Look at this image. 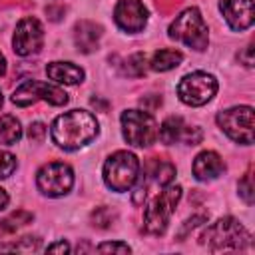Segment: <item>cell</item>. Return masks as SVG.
Returning <instances> with one entry per match:
<instances>
[{"label": "cell", "mask_w": 255, "mask_h": 255, "mask_svg": "<svg viewBox=\"0 0 255 255\" xmlns=\"http://www.w3.org/2000/svg\"><path fill=\"white\" fill-rule=\"evenodd\" d=\"M98 120L86 110H72L58 116L52 124V139L58 147L74 151L90 143L98 135Z\"/></svg>", "instance_id": "6da1fadb"}, {"label": "cell", "mask_w": 255, "mask_h": 255, "mask_svg": "<svg viewBox=\"0 0 255 255\" xmlns=\"http://www.w3.org/2000/svg\"><path fill=\"white\" fill-rule=\"evenodd\" d=\"M181 199V187L179 185H163V191L157 193L143 213V229L149 235H163L167 229V223L177 207V201Z\"/></svg>", "instance_id": "7a4b0ae2"}, {"label": "cell", "mask_w": 255, "mask_h": 255, "mask_svg": "<svg viewBox=\"0 0 255 255\" xmlns=\"http://www.w3.org/2000/svg\"><path fill=\"white\" fill-rule=\"evenodd\" d=\"M251 241L249 231L233 217H221L201 235V243H205L211 251L223 249H243Z\"/></svg>", "instance_id": "3957f363"}, {"label": "cell", "mask_w": 255, "mask_h": 255, "mask_svg": "<svg viewBox=\"0 0 255 255\" xmlns=\"http://www.w3.org/2000/svg\"><path fill=\"white\" fill-rule=\"evenodd\" d=\"M139 177V159L131 151H116L104 163V181L112 191H129Z\"/></svg>", "instance_id": "277c9868"}, {"label": "cell", "mask_w": 255, "mask_h": 255, "mask_svg": "<svg viewBox=\"0 0 255 255\" xmlns=\"http://www.w3.org/2000/svg\"><path fill=\"white\" fill-rule=\"evenodd\" d=\"M169 38L183 42L185 46L201 52L207 48L209 34H207V24L203 22V16L197 8H187L169 26Z\"/></svg>", "instance_id": "5b68a950"}, {"label": "cell", "mask_w": 255, "mask_h": 255, "mask_svg": "<svg viewBox=\"0 0 255 255\" xmlns=\"http://www.w3.org/2000/svg\"><path fill=\"white\" fill-rule=\"evenodd\" d=\"M124 139L133 147H147L157 139V124L147 110H126L122 114Z\"/></svg>", "instance_id": "8992f818"}, {"label": "cell", "mask_w": 255, "mask_h": 255, "mask_svg": "<svg viewBox=\"0 0 255 255\" xmlns=\"http://www.w3.org/2000/svg\"><path fill=\"white\" fill-rule=\"evenodd\" d=\"M217 126L237 143L251 145L255 135V120L251 106H235L217 114Z\"/></svg>", "instance_id": "52a82bcc"}, {"label": "cell", "mask_w": 255, "mask_h": 255, "mask_svg": "<svg viewBox=\"0 0 255 255\" xmlns=\"http://www.w3.org/2000/svg\"><path fill=\"white\" fill-rule=\"evenodd\" d=\"M217 94V80L207 72H191L177 84V96L187 106H203Z\"/></svg>", "instance_id": "ba28073f"}, {"label": "cell", "mask_w": 255, "mask_h": 255, "mask_svg": "<svg viewBox=\"0 0 255 255\" xmlns=\"http://www.w3.org/2000/svg\"><path fill=\"white\" fill-rule=\"evenodd\" d=\"M36 185L48 197L66 195L74 185V171L68 163L50 161L40 167V171L36 175Z\"/></svg>", "instance_id": "9c48e42d"}, {"label": "cell", "mask_w": 255, "mask_h": 255, "mask_svg": "<svg viewBox=\"0 0 255 255\" xmlns=\"http://www.w3.org/2000/svg\"><path fill=\"white\" fill-rule=\"evenodd\" d=\"M38 100H44L52 106H64V104H68V94L54 84L38 82V80H26L12 94V102L16 106H22V108L30 106Z\"/></svg>", "instance_id": "30bf717a"}, {"label": "cell", "mask_w": 255, "mask_h": 255, "mask_svg": "<svg viewBox=\"0 0 255 255\" xmlns=\"http://www.w3.org/2000/svg\"><path fill=\"white\" fill-rule=\"evenodd\" d=\"M44 44V30H42V24L28 16V18H22L18 24H16V32H14V38H12V46H14V52L18 56H32V54H38L40 48Z\"/></svg>", "instance_id": "8fae6325"}, {"label": "cell", "mask_w": 255, "mask_h": 255, "mask_svg": "<svg viewBox=\"0 0 255 255\" xmlns=\"http://www.w3.org/2000/svg\"><path fill=\"white\" fill-rule=\"evenodd\" d=\"M157 135L167 145L177 143V141H183L187 145H195L201 141V129L187 126L179 116H169L167 120H163L161 128L157 129Z\"/></svg>", "instance_id": "7c38bea8"}, {"label": "cell", "mask_w": 255, "mask_h": 255, "mask_svg": "<svg viewBox=\"0 0 255 255\" xmlns=\"http://www.w3.org/2000/svg\"><path fill=\"white\" fill-rule=\"evenodd\" d=\"M114 20L126 32H141L147 22V8L139 0H120L114 10Z\"/></svg>", "instance_id": "4fadbf2b"}, {"label": "cell", "mask_w": 255, "mask_h": 255, "mask_svg": "<svg viewBox=\"0 0 255 255\" xmlns=\"http://www.w3.org/2000/svg\"><path fill=\"white\" fill-rule=\"evenodd\" d=\"M219 10H221L225 22L229 24V28L235 32L247 30L255 20L253 0H221Z\"/></svg>", "instance_id": "5bb4252c"}, {"label": "cell", "mask_w": 255, "mask_h": 255, "mask_svg": "<svg viewBox=\"0 0 255 255\" xmlns=\"http://www.w3.org/2000/svg\"><path fill=\"white\" fill-rule=\"evenodd\" d=\"M223 169H225V163H223L221 155L215 151L197 153L193 159V165H191V171L199 181H211V179L219 177L223 173Z\"/></svg>", "instance_id": "9a60e30c"}, {"label": "cell", "mask_w": 255, "mask_h": 255, "mask_svg": "<svg viewBox=\"0 0 255 255\" xmlns=\"http://www.w3.org/2000/svg\"><path fill=\"white\" fill-rule=\"evenodd\" d=\"M102 26L92 20H82L74 26V44L82 54H90L98 50L102 38Z\"/></svg>", "instance_id": "2e32d148"}, {"label": "cell", "mask_w": 255, "mask_h": 255, "mask_svg": "<svg viewBox=\"0 0 255 255\" xmlns=\"http://www.w3.org/2000/svg\"><path fill=\"white\" fill-rule=\"evenodd\" d=\"M46 74L52 82L66 86H74L84 80V70L72 62H50L46 66Z\"/></svg>", "instance_id": "e0dca14e"}, {"label": "cell", "mask_w": 255, "mask_h": 255, "mask_svg": "<svg viewBox=\"0 0 255 255\" xmlns=\"http://www.w3.org/2000/svg\"><path fill=\"white\" fill-rule=\"evenodd\" d=\"M183 60V54L179 50H169V48H163V50H157L153 56H151V62H149V68L155 70V72H167V70H173L181 64Z\"/></svg>", "instance_id": "ac0fdd59"}, {"label": "cell", "mask_w": 255, "mask_h": 255, "mask_svg": "<svg viewBox=\"0 0 255 255\" xmlns=\"http://www.w3.org/2000/svg\"><path fill=\"white\" fill-rule=\"evenodd\" d=\"M22 137L20 122L14 116H0V143L14 145Z\"/></svg>", "instance_id": "d6986e66"}, {"label": "cell", "mask_w": 255, "mask_h": 255, "mask_svg": "<svg viewBox=\"0 0 255 255\" xmlns=\"http://www.w3.org/2000/svg\"><path fill=\"white\" fill-rule=\"evenodd\" d=\"M145 175H151V179L157 183V185H167L171 179H173V175H175V167L171 165V163H167V161H159V159H155V161H149L147 163V171H145Z\"/></svg>", "instance_id": "ffe728a7"}, {"label": "cell", "mask_w": 255, "mask_h": 255, "mask_svg": "<svg viewBox=\"0 0 255 255\" xmlns=\"http://www.w3.org/2000/svg\"><path fill=\"white\" fill-rule=\"evenodd\" d=\"M32 219H34V215H32L30 211L18 209V211L10 213L8 217H4V219L0 221V233H14L18 227H22V225H28Z\"/></svg>", "instance_id": "44dd1931"}, {"label": "cell", "mask_w": 255, "mask_h": 255, "mask_svg": "<svg viewBox=\"0 0 255 255\" xmlns=\"http://www.w3.org/2000/svg\"><path fill=\"white\" fill-rule=\"evenodd\" d=\"M116 217H118L116 209L102 205V207H96V209L92 211V217H90V219H92V225H94V227L108 229V227H112V225H114Z\"/></svg>", "instance_id": "7402d4cb"}, {"label": "cell", "mask_w": 255, "mask_h": 255, "mask_svg": "<svg viewBox=\"0 0 255 255\" xmlns=\"http://www.w3.org/2000/svg\"><path fill=\"white\" fill-rule=\"evenodd\" d=\"M124 74L131 76V78H141V76L145 74V54H141V52L131 54V56L126 60Z\"/></svg>", "instance_id": "603a6c76"}, {"label": "cell", "mask_w": 255, "mask_h": 255, "mask_svg": "<svg viewBox=\"0 0 255 255\" xmlns=\"http://www.w3.org/2000/svg\"><path fill=\"white\" fill-rule=\"evenodd\" d=\"M16 157L10 151H0V179H6L16 169Z\"/></svg>", "instance_id": "cb8c5ba5"}, {"label": "cell", "mask_w": 255, "mask_h": 255, "mask_svg": "<svg viewBox=\"0 0 255 255\" xmlns=\"http://www.w3.org/2000/svg\"><path fill=\"white\" fill-rule=\"evenodd\" d=\"M239 195L243 197V201H245L247 205H251V203H253L255 193H253V179H251V171H247V173L243 175V179L239 181Z\"/></svg>", "instance_id": "d4e9b609"}, {"label": "cell", "mask_w": 255, "mask_h": 255, "mask_svg": "<svg viewBox=\"0 0 255 255\" xmlns=\"http://www.w3.org/2000/svg\"><path fill=\"white\" fill-rule=\"evenodd\" d=\"M205 221H207V215H193L191 219H187V221L179 227V231H177V239L183 241V239L189 235V231H193L195 227H199V225L205 223Z\"/></svg>", "instance_id": "484cf974"}, {"label": "cell", "mask_w": 255, "mask_h": 255, "mask_svg": "<svg viewBox=\"0 0 255 255\" xmlns=\"http://www.w3.org/2000/svg\"><path fill=\"white\" fill-rule=\"evenodd\" d=\"M98 251L100 253H129V245L128 243H122V241H108V243H102L98 245Z\"/></svg>", "instance_id": "4316f807"}, {"label": "cell", "mask_w": 255, "mask_h": 255, "mask_svg": "<svg viewBox=\"0 0 255 255\" xmlns=\"http://www.w3.org/2000/svg\"><path fill=\"white\" fill-rule=\"evenodd\" d=\"M44 133H46V128H44V124H40V122H34V124H30V128H28V137H30L32 141H42Z\"/></svg>", "instance_id": "83f0119b"}, {"label": "cell", "mask_w": 255, "mask_h": 255, "mask_svg": "<svg viewBox=\"0 0 255 255\" xmlns=\"http://www.w3.org/2000/svg\"><path fill=\"white\" fill-rule=\"evenodd\" d=\"M46 251H48V253H68V251H70V245L62 239V241H58V243H54V245H48Z\"/></svg>", "instance_id": "f1b7e54d"}, {"label": "cell", "mask_w": 255, "mask_h": 255, "mask_svg": "<svg viewBox=\"0 0 255 255\" xmlns=\"http://www.w3.org/2000/svg\"><path fill=\"white\" fill-rule=\"evenodd\" d=\"M6 205H8V193L0 187V209H4Z\"/></svg>", "instance_id": "f546056e"}, {"label": "cell", "mask_w": 255, "mask_h": 255, "mask_svg": "<svg viewBox=\"0 0 255 255\" xmlns=\"http://www.w3.org/2000/svg\"><path fill=\"white\" fill-rule=\"evenodd\" d=\"M4 72H6V58L0 52V76H4Z\"/></svg>", "instance_id": "4dcf8cb0"}, {"label": "cell", "mask_w": 255, "mask_h": 255, "mask_svg": "<svg viewBox=\"0 0 255 255\" xmlns=\"http://www.w3.org/2000/svg\"><path fill=\"white\" fill-rule=\"evenodd\" d=\"M2 102H4V98H2V92H0V108H2Z\"/></svg>", "instance_id": "1f68e13d"}]
</instances>
